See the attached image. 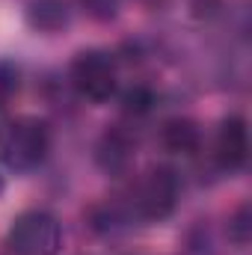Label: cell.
Returning <instances> with one entry per match:
<instances>
[{"instance_id":"cell-5","label":"cell","mask_w":252,"mask_h":255,"mask_svg":"<svg viewBox=\"0 0 252 255\" xmlns=\"http://www.w3.org/2000/svg\"><path fill=\"white\" fill-rule=\"evenodd\" d=\"M214 154H217V163L229 172H235L247 163V157H250V130H247V122L241 116H229L220 125Z\"/></svg>"},{"instance_id":"cell-3","label":"cell","mask_w":252,"mask_h":255,"mask_svg":"<svg viewBox=\"0 0 252 255\" xmlns=\"http://www.w3.org/2000/svg\"><path fill=\"white\" fill-rule=\"evenodd\" d=\"M178 193H181V184H178L175 169L154 166L139 178V184L133 190V211L142 220H163L175 211Z\"/></svg>"},{"instance_id":"cell-8","label":"cell","mask_w":252,"mask_h":255,"mask_svg":"<svg viewBox=\"0 0 252 255\" xmlns=\"http://www.w3.org/2000/svg\"><path fill=\"white\" fill-rule=\"evenodd\" d=\"M30 24L45 30V33H54L68 24V6L65 0H36L30 6Z\"/></svg>"},{"instance_id":"cell-10","label":"cell","mask_w":252,"mask_h":255,"mask_svg":"<svg viewBox=\"0 0 252 255\" xmlns=\"http://www.w3.org/2000/svg\"><path fill=\"white\" fill-rule=\"evenodd\" d=\"M15 92H18V68L12 63H0V107H6Z\"/></svg>"},{"instance_id":"cell-1","label":"cell","mask_w":252,"mask_h":255,"mask_svg":"<svg viewBox=\"0 0 252 255\" xmlns=\"http://www.w3.org/2000/svg\"><path fill=\"white\" fill-rule=\"evenodd\" d=\"M51 148V133L42 119L15 116L0 125V163L15 172L36 169Z\"/></svg>"},{"instance_id":"cell-7","label":"cell","mask_w":252,"mask_h":255,"mask_svg":"<svg viewBox=\"0 0 252 255\" xmlns=\"http://www.w3.org/2000/svg\"><path fill=\"white\" fill-rule=\"evenodd\" d=\"M160 139H163L166 151L193 154L199 148V128L193 125L190 119H169L163 125V130H160Z\"/></svg>"},{"instance_id":"cell-2","label":"cell","mask_w":252,"mask_h":255,"mask_svg":"<svg viewBox=\"0 0 252 255\" xmlns=\"http://www.w3.org/2000/svg\"><path fill=\"white\" fill-rule=\"evenodd\" d=\"M6 247L12 255H60L63 229L48 211H24L9 226Z\"/></svg>"},{"instance_id":"cell-9","label":"cell","mask_w":252,"mask_h":255,"mask_svg":"<svg viewBox=\"0 0 252 255\" xmlns=\"http://www.w3.org/2000/svg\"><path fill=\"white\" fill-rule=\"evenodd\" d=\"M122 104H125L127 113H133V116H142V113H148V110H151V104H154V95H151L145 86H133V89H127V92H125Z\"/></svg>"},{"instance_id":"cell-12","label":"cell","mask_w":252,"mask_h":255,"mask_svg":"<svg viewBox=\"0 0 252 255\" xmlns=\"http://www.w3.org/2000/svg\"><path fill=\"white\" fill-rule=\"evenodd\" d=\"M83 6L92 18H101V21L116 12V0H83Z\"/></svg>"},{"instance_id":"cell-6","label":"cell","mask_w":252,"mask_h":255,"mask_svg":"<svg viewBox=\"0 0 252 255\" xmlns=\"http://www.w3.org/2000/svg\"><path fill=\"white\" fill-rule=\"evenodd\" d=\"M130 157H133V142L119 130H110L98 145V163L107 172H122L130 163Z\"/></svg>"},{"instance_id":"cell-4","label":"cell","mask_w":252,"mask_h":255,"mask_svg":"<svg viewBox=\"0 0 252 255\" xmlns=\"http://www.w3.org/2000/svg\"><path fill=\"white\" fill-rule=\"evenodd\" d=\"M71 83L86 101H107L116 92V65L101 51H83L71 63Z\"/></svg>"},{"instance_id":"cell-11","label":"cell","mask_w":252,"mask_h":255,"mask_svg":"<svg viewBox=\"0 0 252 255\" xmlns=\"http://www.w3.org/2000/svg\"><path fill=\"white\" fill-rule=\"evenodd\" d=\"M229 238H232L238 247H244V244L250 241V205H241V208H238L235 220L229 223Z\"/></svg>"}]
</instances>
